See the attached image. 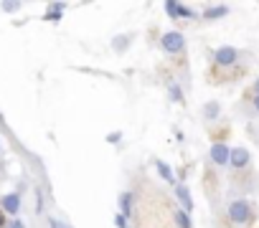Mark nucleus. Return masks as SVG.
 Segmentation results:
<instances>
[{
  "label": "nucleus",
  "instance_id": "nucleus-1",
  "mask_svg": "<svg viewBox=\"0 0 259 228\" xmlns=\"http://www.w3.org/2000/svg\"><path fill=\"white\" fill-rule=\"evenodd\" d=\"M229 220L236 223V225L249 223V220H251V205H249V200H244V198L231 200V203H229Z\"/></svg>",
  "mask_w": 259,
  "mask_h": 228
},
{
  "label": "nucleus",
  "instance_id": "nucleus-7",
  "mask_svg": "<svg viewBox=\"0 0 259 228\" xmlns=\"http://www.w3.org/2000/svg\"><path fill=\"white\" fill-rule=\"evenodd\" d=\"M176 198L181 200V205H183V210H186V213H191V210H193V198H191L188 185H176Z\"/></svg>",
  "mask_w": 259,
  "mask_h": 228
},
{
  "label": "nucleus",
  "instance_id": "nucleus-20",
  "mask_svg": "<svg viewBox=\"0 0 259 228\" xmlns=\"http://www.w3.org/2000/svg\"><path fill=\"white\" fill-rule=\"evenodd\" d=\"M8 228H26V225H23L21 220H11V225H8Z\"/></svg>",
  "mask_w": 259,
  "mask_h": 228
},
{
  "label": "nucleus",
  "instance_id": "nucleus-22",
  "mask_svg": "<svg viewBox=\"0 0 259 228\" xmlns=\"http://www.w3.org/2000/svg\"><path fill=\"white\" fill-rule=\"evenodd\" d=\"M254 109L259 111V94H254Z\"/></svg>",
  "mask_w": 259,
  "mask_h": 228
},
{
  "label": "nucleus",
  "instance_id": "nucleus-18",
  "mask_svg": "<svg viewBox=\"0 0 259 228\" xmlns=\"http://www.w3.org/2000/svg\"><path fill=\"white\" fill-rule=\"evenodd\" d=\"M18 8H21V3H3V11H8V13H13Z\"/></svg>",
  "mask_w": 259,
  "mask_h": 228
},
{
  "label": "nucleus",
  "instance_id": "nucleus-13",
  "mask_svg": "<svg viewBox=\"0 0 259 228\" xmlns=\"http://www.w3.org/2000/svg\"><path fill=\"white\" fill-rule=\"evenodd\" d=\"M168 94H170V99H173V101H178V104L183 101V91H181V86H178L176 81H170V84H168Z\"/></svg>",
  "mask_w": 259,
  "mask_h": 228
},
{
  "label": "nucleus",
  "instance_id": "nucleus-23",
  "mask_svg": "<svg viewBox=\"0 0 259 228\" xmlns=\"http://www.w3.org/2000/svg\"><path fill=\"white\" fill-rule=\"evenodd\" d=\"M6 225V215H3V210H0V228Z\"/></svg>",
  "mask_w": 259,
  "mask_h": 228
},
{
  "label": "nucleus",
  "instance_id": "nucleus-24",
  "mask_svg": "<svg viewBox=\"0 0 259 228\" xmlns=\"http://www.w3.org/2000/svg\"><path fill=\"white\" fill-rule=\"evenodd\" d=\"M254 94H259V79H256V84H254Z\"/></svg>",
  "mask_w": 259,
  "mask_h": 228
},
{
  "label": "nucleus",
  "instance_id": "nucleus-10",
  "mask_svg": "<svg viewBox=\"0 0 259 228\" xmlns=\"http://www.w3.org/2000/svg\"><path fill=\"white\" fill-rule=\"evenodd\" d=\"M61 13H64V3H51L44 18L51 21V23H56V21H61Z\"/></svg>",
  "mask_w": 259,
  "mask_h": 228
},
{
  "label": "nucleus",
  "instance_id": "nucleus-5",
  "mask_svg": "<svg viewBox=\"0 0 259 228\" xmlns=\"http://www.w3.org/2000/svg\"><path fill=\"white\" fill-rule=\"evenodd\" d=\"M0 210L8 213V215H18V210H21V195L18 193H8L3 200H0Z\"/></svg>",
  "mask_w": 259,
  "mask_h": 228
},
{
  "label": "nucleus",
  "instance_id": "nucleus-21",
  "mask_svg": "<svg viewBox=\"0 0 259 228\" xmlns=\"http://www.w3.org/2000/svg\"><path fill=\"white\" fill-rule=\"evenodd\" d=\"M51 228H66L64 223H59V220H51Z\"/></svg>",
  "mask_w": 259,
  "mask_h": 228
},
{
  "label": "nucleus",
  "instance_id": "nucleus-15",
  "mask_svg": "<svg viewBox=\"0 0 259 228\" xmlns=\"http://www.w3.org/2000/svg\"><path fill=\"white\" fill-rule=\"evenodd\" d=\"M127 46H130V36H117V38L112 41V48H114V51H124Z\"/></svg>",
  "mask_w": 259,
  "mask_h": 228
},
{
  "label": "nucleus",
  "instance_id": "nucleus-3",
  "mask_svg": "<svg viewBox=\"0 0 259 228\" xmlns=\"http://www.w3.org/2000/svg\"><path fill=\"white\" fill-rule=\"evenodd\" d=\"M236 59H239V51H236L234 46H221V48L213 53V61H216L219 66H234Z\"/></svg>",
  "mask_w": 259,
  "mask_h": 228
},
{
  "label": "nucleus",
  "instance_id": "nucleus-8",
  "mask_svg": "<svg viewBox=\"0 0 259 228\" xmlns=\"http://www.w3.org/2000/svg\"><path fill=\"white\" fill-rule=\"evenodd\" d=\"M133 205H135V195L130 193V190H124L122 195H119V210H122V215L127 218L130 213H133Z\"/></svg>",
  "mask_w": 259,
  "mask_h": 228
},
{
  "label": "nucleus",
  "instance_id": "nucleus-2",
  "mask_svg": "<svg viewBox=\"0 0 259 228\" xmlns=\"http://www.w3.org/2000/svg\"><path fill=\"white\" fill-rule=\"evenodd\" d=\"M160 46H163L165 53H183V48H186V38H183L178 31H170V33H165V36L160 38Z\"/></svg>",
  "mask_w": 259,
  "mask_h": 228
},
{
  "label": "nucleus",
  "instance_id": "nucleus-14",
  "mask_svg": "<svg viewBox=\"0 0 259 228\" xmlns=\"http://www.w3.org/2000/svg\"><path fill=\"white\" fill-rule=\"evenodd\" d=\"M176 223H178V228H193L186 210H176Z\"/></svg>",
  "mask_w": 259,
  "mask_h": 228
},
{
  "label": "nucleus",
  "instance_id": "nucleus-16",
  "mask_svg": "<svg viewBox=\"0 0 259 228\" xmlns=\"http://www.w3.org/2000/svg\"><path fill=\"white\" fill-rule=\"evenodd\" d=\"M178 11H181V3H173V0H170V3H165V13L170 18H178Z\"/></svg>",
  "mask_w": 259,
  "mask_h": 228
},
{
  "label": "nucleus",
  "instance_id": "nucleus-19",
  "mask_svg": "<svg viewBox=\"0 0 259 228\" xmlns=\"http://www.w3.org/2000/svg\"><path fill=\"white\" fill-rule=\"evenodd\" d=\"M119 140H122V135H119V132H112V135L107 137V142H109V145H117Z\"/></svg>",
  "mask_w": 259,
  "mask_h": 228
},
{
  "label": "nucleus",
  "instance_id": "nucleus-4",
  "mask_svg": "<svg viewBox=\"0 0 259 228\" xmlns=\"http://www.w3.org/2000/svg\"><path fill=\"white\" fill-rule=\"evenodd\" d=\"M249 150H244V147H234V150H229V165L231 167H236V170H241V167H246L249 165Z\"/></svg>",
  "mask_w": 259,
  "mask_h": 228
},
{
  "label": "nucleus",
  "instance_id": "nucleus-11",
  "mask_svg": "<svg viewBox=\"0 0 259 228\" xmlns=\"http://www.w3.org/2000/svg\"><path fill=\"white\" fill-rule=\"evenodd\" d=\"M226 13H229L226 6H213V8H208V11L203 13V18H206V21H219V18H224Z\"/></svg>",
  "mask_w": 259,
  "mask_h": 228
},
{
  "label": "nucleus",
  "instance_id": "nucleus-6",
  "mask_svg": "<svg viewBox=\"0 0 259 228\" xmlns=\"http://www.w3.org/2000/svg\"><path fill=\"white\" fill-rule=\"evenodd\" d=\"M211 162L213 165H229V147L224 142H216L211 147Z\"/></svg>",
  "mask_w": 259,
  "mask_h": 228
},
{
  "label": "nucleus",
  "instance_id": "nucleus-17",
  "mask_svg": "<svg viewBox=\"0 0 259 228\" xmlns=\"http://www.w3.org/2000/svg\"><path fill=\"white\" fill-rule=\"evenodd\" d=\"M114 225H117V228H127V218H124L122 213H117V215H114Z\"/></svg>",
  "mask_w": 259,
  "mask_h": 228
},
{
  "label": "nucleus",
  "instance_id": "nucleus-12",
  "mask_svg": "<svg viewBox=\"0 0 259 228\" xmlns=\"http://www.w3.org/2000/svg\"><path fill=\"white\" fill-rule=\"evenodd\" d=\"M219 111H221L219 101H208V104L203 106V117H206V120H216V117H219Z\"/></svg>",
  "mask_w": 259,
  "mask_h": 228
},
{
  "label": "nucleus",
  "instance_id": "nucleus-9",
  "mask_svg": "<svg viewBox=\"0 0 259 228\" xmlns=\"http://www.w3.org/2000/svg\"><path fill=\"white\" fill-rule=\"evenodd\" d=\"M155 167H158L160 178H163V180H165L168 185H176V175H173V170H170V165H168V162L158 160V162H155Z\"/></svg>",
  "mask_w": 259,
  "mask_h": 228
}]
</instances>
